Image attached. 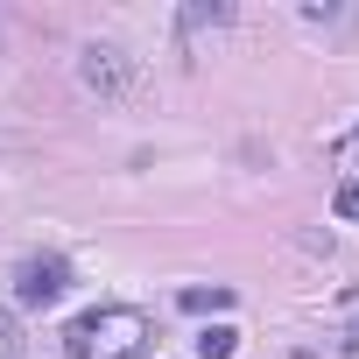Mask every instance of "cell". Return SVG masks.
Here are the masks:
<instances>
[{
    "instance_id": "8992f818",
    "label": "cell",
    "mask_w": 359,
    "mask_h": 359,
    "mask_svg": "<svg viewBox=\"0 0 359 359\" xmlns=\"http://www.w3.org/2000/svg\"><path fill=\"white\" fill-rule=\"evenodd\" d=\"M176 303H184L191 317H205V310H233V289H219V282H212V289H184Z\"/></svg>"
},
{
    "instance_id": "3957f363",
    "label": "cell",
    "mask_w": 359,
    "mask_h": 359,
    "mask_svg": "<svg viewBox=\"0 0 359 359\" xmlns=\"http://www.w3.org/2000/svg\"><path fill=\"white\" fill-rule=\"evenodd\" d=\"M64 289H71V268H64L57 254H29L22 275H15V303H22V310H57Z\"/></svg>"
},
{
    "instance_id": "6da1fadb",
    "label": "cell",
    "mask_w": 359,
    "mask_h": 359,
    "mask_svg": "<svg viewBox=\"0 0 359 359\" xmlns=\"http://www.w3.org/2000/svg\"><path fill=\"white\" fill-rule=\"evenodd\" d=\"M148 345V317L113 303V310H85L71 331H64V352L71 359H141Z\"/></svg>"
},
{
    "instance_id": "9c48e42d",
    "label": "cell",
    "mask_w": 359,
    "mask_h": 359,
    "mask_svg": "<svg viewBox=\"0 0 359 359\" xmlns=\"http://www.w3.org/2000/svg\"><path fill=\"white\" fill-rule=\"evenodd\" d=\"M345 352H359V324H352V331H345Z\"/></svg>"
},
{
    "instance_id": "52a82bcc",
    "label": "cell",
    "mask_w": 359,
    "mask_h": 359,
    "mask_svg": "<svg viewBox=\"0 0 359 359\" xmlns=\"http://www.w3.org/2000/svg\"><path fill=\"white\" fill-rule=\"evenodd\" d=\"M29 352V338H22V317L8 310V303H0V359H22Z\"/></svg>"
},
{
    "instance_id": "ba28073f",
    "label": "cell",
    "mask_w": 359,
    "mask_h": 359,
    "mask_svg": "<svg viewBox=\"0 0 359 359\" xmlns=\"http://www.w3.org/2000/svg\"><path fill=\"white\" fill-rule=\"evenodd\" d=\"M331 205H338V219H352V226H359V184H338V198H331Z\"/></svg>"
},
{
    "instance_id": "277c9868",
    "label": "cell",
    "mask_w": 359,
    "mask_h": 359,
    "mask_svg": "<svg viewBox=\"0 0 359 359\" xmlns=\"http://www.w3.org/2000/svg\"><path fill=\"white\" fill-rule=\"evenodd\" d=\"M226 22H233L226 0H191V8L176 15V29H184V36H198V29H226Z\"/></svg>"
},
{
    "instance_id": "7a4b0ae2",
    "label": "cell",
    "mask_w": 359,
    "mask_h": 359,
    "mask_svg": "<svg viewBox=\"0 0 359 359\" xmlns=\"http://www.w3.org/2000/svg\"><path fill=\"white\" fill-rule=\"evenodd\" d=\"M134 78H141V71H134V57H127L120 43H85V50H78V85H85L92 99H127Z\"/></svg>"
},
{
    "instance_id": "5b68a950",
    "label": "cell",
    "mask_w": 359,
    "mask_h": 359,
    "mask_svg": "<svg viewBox=\"0 0 359 359\" xmlns=\"http://www.w3.org/2000/svg\"><path fill=\"white\" fill-rule=\"evenodd\" d=\"M233 345H240L233 324H205V331H198V359H233Z\"/></svg>"
}]
</instances>
